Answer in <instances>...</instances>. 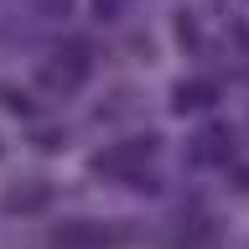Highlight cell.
Listing matches in <instances>:
<instances>
[{
    "label": "cell",
    "mask_w": 249,
    "mask_h": 249,
    "mask_svg": "<svg viewBox=\"0 0 249 249\" xmlns=\"http://www.w3.org/2000/svg\"><path fill=\"white\" fill-rule=\"evenodd\" d=\"M156 151V140H135V145H114V151L99 156V171H135V161Z\"/></svg>",
    "instance_id": "obj_1"
},
{
    "label": "cell",
    "mask_w": 249,
    "mask_h": 249,
    "mask_svg": "<svg viewBox=\"0 0 249 249\" xmlns=\"http://www.w3.org/2000/svg\"><path fill=\"white\" fill-rule=\"evenodd\" d=\"M192 156H197V161H229V135H223V130H202V135L192 140Z\"/></svg>",
    "instance_id": "obj_2"
},
{
    "label": "cell",
    "mask_w": 249,
    "mask_h": 249,
    "mask_svg": "<svg viewBox=\"0 0 249 249\" xmlns=\"http://www.w3.org/2000/svg\"><path fill=\"white\" fill-rule=\"evenodd\" d=\"M57 244L62 249H93V244H104V229H93V223H68V229H57Z\"/></svg>",
    "instance_id": "obj_3"
},
{
    "label": "cell",
    "mask_w": 249,
    "mask_h": 249,
    "mask_svg": "<svg viewBox=\"0 0 249 249\" xmlns=\"http://www.w3.org/2000/svg\"><path fill=\"white\" fill-rule=\"evenodd\" d=\"M213 99H218L213 83H187V89H177L171 104H177V109H202V104H213Z\"/></svg>",
    "instance_id": "obj_4"
}]
</instances>
